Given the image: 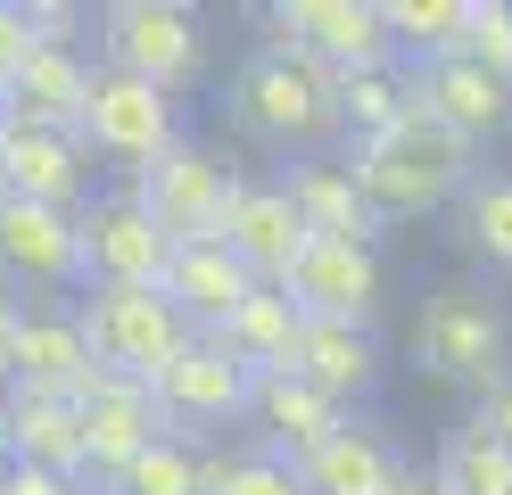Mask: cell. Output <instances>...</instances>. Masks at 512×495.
<instances>
[{"label": "cell", "instance_id": "6da1fadb", "mask_svg": "<svg viewBox=\"0 0 512 495\" xmlns=\"http://www.w3.org/2000/svg\"><path fill=\"white\" fill-rule=\"evenodd\" d=\"M223 116H232L256 149H281V157H323L331 132H347L339 108V75L314 66L298 42H256L232 75H223Z\"/></svg>", "mask_w": 512, "mask_h": 495}, {"label": "cell", "instance_id": "7a4b0ae2", "mask_svg": "<svg viewBox=\"0 0 512 495\" xmlns=\"http://www.w3.org/2000/svg\"><path fill=\"white\" fill-rule=\"evenodd\" d=\"M471 141H455L446 124H430L422 108H413L397 132H380V141H356L347 149V165H356V182L372 198L380 223H413V215H438L446 198H463L479 174H471Z\"/></svg>", "mask_w": 512, "mask_h": 495}, {"label": "cell", "instance_id": "3957f363", "mask_svg": "<svg viewBox=\"0 0 512 495\" xmlns=\"http://www.w3.org/2000/svg\"><path fill=\"white\" fill-rule=\"evenodd\" d=\"M413 372L422 380H446V388H471L488 396L512 380V322L488 289L471 281H438L413 314Z\"/></svg>", "mask_w": 512, "mask_h": 495}, {"label": "cell", "instance_id": "277c9868", "mask_svg": "<svg viewBox=\"0 0 512 495\" xmlns=\"http://www.w3.org/2000/svg\"><path fill=\"white\" fill-rule=\"evenodd\" d=\"M91 33H100V66H124L157 91H190L207 75V17L182 0H108Z\"/></svg>", "mask_w": 512, "mask_h": 495}, {"label": "cell", "instance_id": "5b68a950", "mask_svg": "<svg viewBox=\"0 0 512 495\" xmlns=\"http://www.w3.org/2000/svg\"><path fill=\"white\" fill-rule=\"evenodd\" d=\"M75 322H83V339H91V363H108V372L124 380H149L199 339L182 314H174V297L166 289H83L75 297Z\"/></svg>", "mask_w": 512, "mask_h": 495}, {"label": "cell", "instance_id": "8992f818", "mask_svg": "<svg viewBox=\"0 0 512 495\" xmlns=\"http://www.w3.org/2000/svg\"><path fill=\"white\" fill-rule=\"evenodd\" d=\"M174 141H182V99L174 91L124 75V66H91V99H83V149L91 157L141 174V165H157Z\"/></svg>", "mask_w": 512, "mask_h": 495}, {"label": "cell", "instance_id": "52a82bcc", "mask_svg": "<svg viewBox=\"0 0 512 495\" xmlns=\"http://www.w3.org/2000/svg\"><path fill=\"white\" fill-rule=\"evenodd\" d=\"M240 190H248V174H240V165H223L207 141H190V132H182L157 165H141V174H133V198L174 231V240H223Z\"/></svg>", "mask_w": 512, "mask_h": 495}, {"label": "cell", "instance_id": "ba28073f", "mask_svg": "<svg viewBox=\"0 0 512 495\" xmlns=\"http://www.w3.org/2000/svg\"><path fill=\"white\" fill-rule=\"evenodd\" d=\"M75 231H83V289H166V264L182 248L133 190H100L75 215Z\"/></svg>", "mask_w": 512, "mask_h": 495}, {"label": "cell", "instance_id": "9c48e42d", "mask_svg": "<svg viewBox=\"0 0 512 495\" xmlns=\"http://www.w3.org/2000/svg\"><path fill=\"white\" fill-rule=\"evenodd\" d=\"M0 297H83V231L67 207L0 198Z\"/></svg>", "mask_w": 512, "mask_h": 495}, {"label": "cell", "instance_id": "30bf717a", "mask_svg": "<svg viewBox=\"0 0 512 495\" xmlns=\"http://www.w3.org/2000/svg\"><path fill=\"white\" fill-rule=\"evenodd\" d=\"M265 33L273 42H298L314 66H331V75L405 66L389 17H380V0H281V9H265Z\"/></svg>", "mask_w": 512, "mask_h": 495}, {"label": "cell", "instance_id": "8fae6325", "mask_svg": "<svg viewBox=\"0 0 512 495\" xmlns=\"http://www.w3.org/2000/svg\"><path fill=\"white\" fill-rule=\"evenodd\" d=\"M248 405H256V372L223 339H190L166 372H157V421H166L174 438H190V446H199L207 429L240 421Z\"/></svg>", "mask_w": 512, "mask_h": 495}, {"label": "cell", "instance_id": "7c38bea8", "mask_svg": "<svg viewBox=\"0 0 512 495\" xmlns=\"http://www.w3.org/2000/svg\"><path fill=\"white\" fill-rule=\"evenodd\" d=\"M281 289L298 297L306 322H372L389 273H380V248H364V240H306Z\"/></svg>", "mask_w": 512, "mask_h": 495}, {"label": "cell", "instance_id": "4fadbf2b", "mask_svg": "<svg viewBox=\"0 0 512 495\" xmlns=\"http://www.w3.org/2000/svg\"><path fill=\"white\" fill-rule=\"evenodd\" d=\"M100 380H108V363H91V339L75 322V297L25 306V339H17V380L9 388H42V396H67V405H91Z\"/></svg>", "mask_w": 512, "mask_h": 495}, {"label": "cell", "instance_id": "5bb4252c", "mask_svg": "<svg viewBox=\"0 0 512 495\" xmlns=\"http://www.w3.org/2000/svg\"><path fill=\"white\" fill-rule=\"evenodd\" d=\"M405 91H413V108H422L430 124H446L455 141H488V132L512 124V83H496L488 66H471L463 50L455 58H422V66H405Z\"/></svg>", "mask_w": 512, "mask_h": 495}, {"label": "cell", "instance_id": "9a60e30c", "mask_svg": "<svg viewBox=\"0 0 512 495\" xmlns=\"http://www.w3.org/2000/svg\"><path fill=\"white\" fill-rule=\"evenodd\" d=\"M0 454L17 471H50V479H75L83 487V405L67 396H42V388H0Z\"/></svg>", "mask_w": 512, "mask_h": 495}, {"label": "cell", "instance_id": "2e32d148", "mask_svg": "<svg viewBox=\"0 0 512 495\" xmlns=\"http://www.w3.org/2000/svg\"><path fill=\"white\" fill-rule=\"evenodd\" d=\"M0 198H34V207H67L83 215L91 198V149L75 141V132H34L17 124L9 141H0Z\"/></svg>", "mask_w": 512, "mask_h": 495}, {"label": "cell", "instance_id": "e0dca14e", "mask_svg": "<svg viewBox=\"0 0 512 495\" xmlns=\"http://www.w3.org/2000/svg\"><path fill=\"white\" fill-rule=\"evenodd\" d=\"M157 438H166V421H157V388L149 380H124V372H108L100 380V396L83 405V487H108L133 454H149Z\"/></svg>", "mask_w": 512, "mask_h": 495}, {"label": "cell", "instance_id": "ac0fdd59", "mask_svg": "<svg viewBox=\"0 0 512 495\" xmlns=\"http://www.w3.org/2000/svg\"><path fill=\"white\" fill-rule=\"evenodd\" d=\"M256 289H265V281H256L223 240H182L174 264H166V297H174V314L199 330V339H215V330L232 322Z\"/></svg>", "mask_w": 512, "mask_h": 495}, {"label": "cell", "instance_id": "d6986e66", "mask_svg": "<svg viewBox=\"0 0 512 495\" xmlns=\"http://www.w3.org/2000/svg\"><path fill=\"white\" fill-rule=\"evenodd\" d=\"M397 479H405V462L389 446V429L356 421V413H347L314 454H298V487L306 495H389Z\"/></svg>", "mask_w": 512, "mask_h": 495}, {"label": "cell", "instance_id": "ffe728a7", "mask_svg": "<svg viewBox=\"0 0 512 495\" xmlns=\"http://www.w3.org/2000/svg\"><path fill=\"white\" fill-rule=\"evenodd\" d=\"M306 240H314V231H306L298 207H290V182H248L240 207H232V223H223V248H232L265 289L290 281V264H298Z\"/></svg>", "mask_w": 512, "mask_h": 495}, {"label": "cell", "instance_id": "44dd1931", "mask_svg": "<svg viewBox=\"0 0 512 495\" xmlns=\"http://www.w3.org/2000/svg\"><path fill=\"white\" fill-rule=\"evenodd\" d=\"M281 182H290V207H298V223L314 231V240H364L372 248L380 215H372V198H364V182H356L347 157H298Z\"/></svg>", "mask_w": 512, "mask_h": 495}, {"label": "cell", "instance_id": "7402d4cb", "mask_svg": "<svg viewBox=\"0 0 512 495\" xmlns=\"http://www.w3.org/2000/svg\"><path fill=\"white\" fill-rule=\"evenodd\" d=\"M290 372L314 380V388H323L331 405L347 413L356 396L380 388V372H389V363H380V330H372V322H306V339H298V363H290Z\"/></svg>", "mask_w": 512, "mask_h": 495}, {"label": "cell", "instance_id": "603a6c76", "mask_svg": "<svg viewBox=\"0 0 512 495\" xmlns=\"http://www.w3.org/2000/svg\"><path fill=\"white\" fill-rule=\"evenodd\" d=\"M91 66L100 58H83V50H58L42 42L34 66L9 83V116L17 124H34V132H75L83 141V99H91Z\"/></svg>", "mask_w": 512, "mask_h": 495}, {"label": "cell", "instance_id": "cb8c5ba5", "mask_svg": "<svg viewBox=\"0 0 512 495\" xmlns=\"http://www.w3.org/2000/svg\"><path fill=\"white\" fill-rule=\"evenodd\" d=\"M248 413H256V429H265V446L290 454V462L314 454V446L347 421L331 396L314 388V380H298V372H256V405H248Z\"/></svg>", "mask_w": 512, "mask_h": 495}, {"label": "cell", "instance_id": "d4e9b609", "mask_svg": "<svg viewBox=\"0 0 512 495\" xmlns=\"http://www.w3.org/2000/svg\"><path fill=\"white\" fill-rule=\"evenodd\" d=\"M215 339L232 347L248 372H290V363H298V339H306V314H298L290 289H256L248 306L215 330Z\"/></svg>", "mask_w": 512, "mask_h": 495}, {"label": "cell", "instance_id": "484cf974", "mask_svg": "<svg viewBox=\"0 0 512 495\" xmlns=\"http://www.w3.org/2000/svg\"><path fill=\"white\" fill-rule=\"evenodd\" d=\"M438 495H512V454L488 438V429H446L438 438V462H430Z\"/></svg>", "mask_w": 512, "mask_h": 495}, {"label": "cell", "instance_id": "4316f807", "mask_svg": "<svg viewBox=\"0 0 512 495\" xmlns=\"http://www.w3.org/2000/svg\"><path fill=\"white\" fill-rule=\"evenodd\" d=\"M100 495H207V446H190V438L166 429V438L149 454H133Z\"/></svg>", "mask_w": 512, "mask_h": 495}, {"label": "cell", "instance_id": "83f0119b", "mask_svg": "<svg viewBox=\"0 0 512 495\" xmlns=\"http://www.w3.org/2000/svg\"><path fill=\"white\" fill-rule=\"evenodd\" d=\"M380 17H389L405 66H422V58H455V50H463L471 0H380Z\"/></svg>", "mask_w": 512, "mask_h": 495}, {"label": "cell", "instance_id": "f1b7e54d", "mask_svg": "<svg viewBox=\"0 0 512 495\" xmlns=\"http://www.w3.org/2000/svg\"><path fill=\"white\" fill-rule=\"evenodd\" d=\"M339 108H347V141H380L413 116L405 66H380V75H339Z\"/></svg>", "mask_w": 512, "mask_h": 495}, {"label": "cell", "instance_id": "f546056e", "mask_svg": "<svg viewBox=\"0 0 512 495\" xmlns=\"http://www.w3.org/2000/svg\"><path fill=\"white\" fill-rule=\"evenodd\" d=\"M463 248L512 273V174H479L463 190Z\"/></svg>", "mask_w": 512, "mask_h": 495}, {"label": "cell", "instance_id": "4dcf8cb0", "mask_svg": "<svg viewBox=\"0 0 512 495\" xmlns=\"http://www.w3.org/2000/svg\"><path fill=\"white\" fill-rule=\"evenodd\" d=\"M207 495H306L298 462L273 446H240V454H207Z\"/></svg>", "mask_w": 512, "mask_h": 495}, {"label": "cell", "instance_id": "1f68e13d", "mask_svg": "<svg viewBox=\"0 0 512 495\" xmlns=\"http://www.w3.org/2000/svg\"><path fill=\"white\" fill-rule=\"evenodd\" d=\"M463 58L488 66L496 83H512V0H471V17H463Z\"/></svg>", "mask_w": 512, "mask_h": 495}, {"label": "cell", "instance_id": "d6a6232c", "mask_svg": "<svg viewBox=\"0 0 512 495\" xmlns=\"http://www.w3.org/2000/svg\"><path fill=\"white\" fill-rule=\"evenodd\" d=\"M42 33H34V0H0V91H9L25 66H34Z\"/></svg>", "mask_w": 512, "mask_h": 495}, {"label": "cell", "instance_id": "836d02e7", "mask_svg": "<svg viewBox=\"0 0 512 495\" xmlns=\"http://www.w3.org/2000/svg\"><path fill=\"white\" fill-rule=\"evenodd\" d=\"M83 9H75V0H34V33H42V42H58V50H83Z\"/></svg>", "mask_w": 512, "mask_h": 495}, {"label": "cell", "instance_id": "e575fe53", "mask_svg": "<svg viewBox=\"0 0 512 495\" xmlns=\"http://www.w3.org/2000/svg\"><path fill=\"white\" fill-rule=\"evenodd\" d=\"M471 429H488V438H496V446L512 454V380L479 396V413H471Z\"/></svg>", "mask_w": 512, "mask_h": 495}, {"label": "cell", "instance_id": "d590c367", "mask_svg": "<svg viewBox=\"0 0 512 495\" xmlns=\"http://www.w3.org/2000/svg\"><path fill=\"white\" fill-rule=\"evenodd\" d=\"M389 495H438V479H430V471H405V479H397Z\"/></svg>", "mask_w": 512, "mask_h": 495}, {"label": "cell", "instance_id": "8d00e7d4", "mask_svg": "<svg viewBox=\"0 0 512 495\" xmlns=\"http://www.w3.org/2000/svg\"><path fill=\"white\" fill-rule=\"evenodd\" d=\"M9 132H17V116H9V91H0V141H9Z\"/></svg>", "mask_w": 512, "mask_h": 495}, {"label": "cell", "instance_id": "74e56055", "mask_svg": "<svg viewBox=\"0 0 512 495\" xmlns=\"http://www.w3.org/2000/svg\"><path fill=\"white\" fill-rule=\"evenodd\" d=\"M9 479H17V462H9V454H0V495H9Z\"/></svg>", "mask_w": 512, "mask_h": 495}, {"label": "cell", "instance_id": "f35d334b", "mask_svg": "<svg viewBox=\"0 0 512 495\" xmlns=\"http://www.w3.org/2000/svg\"><path fill=\"white\" fill-rule=\"evenodd\" d=\"M75 495H100V487H75Z\"/></svg>", "mask_w": 512, "mask_h": 495}]
</instances>
